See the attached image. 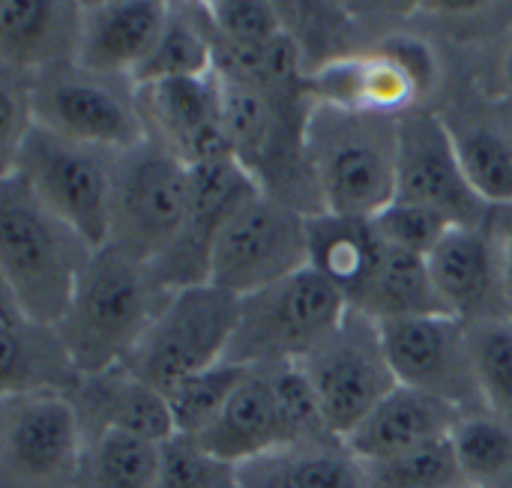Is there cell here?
Returning <instances> with one entry per match:
<instances>
[{"instance_id": "obj_26", "label": "cell", "mask_w": 512, "mask_h": 488, "mask_svg": "<svg viewBox=\"0 0 512 488\" xmlns=\"http://www.w3.org/2000/svg\"><path fill=\"white\" fill-rule=\"evenodd\" d=\"M243 488H363L366 468L348 453L327 450H282L237 468Z\"/></svg>"}, {"instance_id": "obj_1", "label": "cell", "mask_w": 512, "mask_h": 488, "mask_svg": "<svg viewBox=\"0 0 512 488\" xmlns=\"http://www.w3.org/2000/svg\"><path fill=\"white\" fill-rule=\"evenodd\" d=\"M168 297L171 291L141 261L114 246L93 252L63 321L54 327L81 378L126 366Z\"/></svg>"}, {"instance_id": "obj_33", "label": "cell", "mask_w": 512, "mask_h": 488, "mask_svg": "<svg viewBox=\"0 0 512 488\" xmlns=\"http://www.w3.org/2000/svg\"><path fill=\"white\" fill-rule=\"evenodd\" d=\"M366 483L372 488H474L456 459L450 438L432 441L399 459L369 465Z\"/></svg>"}, {"instance_id": "obj_11", "label": "cell", "mask_w": 512, "mask_h": 488, "mask_svg": "<svg viewBox=\"0 0 512 488\" xmlns=\"http://www.w3.org/2000/svg\"><path fill=\"white\" fill-rule=\"evenodd\" d=\"M399 153H396V198L444 213L456 228H486L489 204L471 189L453 129L423 108H408L396 117Z\"/></svg>"}, {"instance_id": "obj_21", "label": "cell", "mask_w": 512, "mask_h": 488, "mask_svg": "<svg viewBox=\"0 0 512 488\" xmlns=\"http://www.w3.org/2000/svg\"><path fill=\"white\" fill-rule=\"evenodd\" d=\"M81 3L66 0H3L0 63L30 75L75 63L81 42Z\"/></svg>"}, {"instance_id": "obj_24", "label": "cell", "mask_w": 512, "mask_h": 488, "mask_svg": "<svg viewBox=\"0 0 512 488\" xmlns=\"http://www.w3.org/2000/svg\"><path fill=\"white\" fill-rule=\"evenodd\" d=\"M81 393L84 402H93L96 408V420L102 426L99 432L114 429L153 444H168L171 438H177V426L165 393L138 381L123 366L99 378H87L81 384Z\"/></svg>"}, {"instance_id": "obj_3", "label": "cell", "mask_w": 512, "mask_h": 488, "mask_svg": "<svg viewBox=\"0 0 512 488\" xmlns=\"http://www.w3.org/2000/svg\"><path fill=\"white\" fill-rule=\"evenodd\" d=\"M93 249L15 174L0 177V291L36 324L57 327Z\"/></svg>"}, {"instance_id": "obj_2", "label": "cell", "mask_w": 512, "mask_h": 488, "mask_svg": "<svg viewBox=\"0 0 512 488\" xmlns=\"http://www.w3.org/2000/svg\"><path fill=\"white\" fill-rule=\"evenodd\" d=\"M396 153V117L330 102L309 108L303 159L318 192V213L378 216L396 198Z\"/></svg>"}, {"instance_id": "obj_9", "label": "cell", "mask_w": 512, "mask_h": 488, "mask_svg": "<svg viewBox=\"0 0 512 488\" xmlns=\"http://www.w3.org/2000/svg\"><path fill=\"white\" fill-rule=\"evenodd\" d=\"M33 117L42 129L105 153H123L150 138L141 99L120 90V78H99L75 63L30 81Z\"/></svg>"}, {"instance_id": "obj_13", "label": "cell", "mask_w": 512, "mask_h": 488, "mask_svg": "<svg viewBox=\"0 0 512 488\" xmlns=\"http://www.w3.org/2000/svg\"><path fill=\"white\" fill-rule=\"evenodd\" d=\"M381 342L402 387L423 390L471 414L480 402L468 324L453 315L381 321Z\"/></svg>"}, {"instance_id": "obj_16", "label": "cell", "mask_w": 512, "mask_h": 488, "mask_svg": "<svg viewBox=\"0 0 512 488\" xmlns=\"http://www.w3.org/2000/svg\"><path fill=\"white\" fill-rule=\"evenodd\" d=\"M429 270L453 318L507 321L504 240H495L489 225L453 228L429 255Z\"/></svg>"}, {"instance_id": "obj_25", "label": "cell", "mask_w": 512, "mask_h": 488, "mask_svg": "<svg viewBox=\"0 0 512 488\" xmlns=\"http://www.w3.org/2000/svg\"><path fill=\"white\" fill-rule=\"evenodd\" d=\"M354 312H363L369 318L381 321H399V318H426V315H450L429 270V258L387 246L381 267L354 306Z\"/></svg>"}, {"instance_id": "obj_12", "label": "cell", "mask_w": 512, "mask_h": 488, "mask_svg": "<svg viewBox=\"0 0 512 488\" xmlns=\"http://www.w3.org/2000/svg\"><path fill=\"white\" fill-rule=\"evenodd\" d=\"M81 414L63 393L3 396V474L18 488H57L81 468Z\"/></svg>"}, {"instance_id": "obj_5", "label": "cell", "mask_w": 512, "mask_h": 488, "mask_svg": "<svg viewBox=\"0 0 512 488\" xmlns=\"http://www.w3.org/2000/svg\"><path fill=\"white\" fill-rule=\"evenodd\" d=\"M192 195V168L159 138L114 153L111 162V243L144 267L177 240Z\"/></svg>"}, {"instance_id": "obj_18", "label": "cell", "mask_w": 512, "mask_h": 488, "mask_svg": "<svg viewBox=\"0 0 512 488\" xmlns=\"http://www.w3.org/2000/svg\"><path fill=\"white\" fill-rule=\"evenodd\" d=\"M462 411L414 387H396L381 405L342 441V450L363 468L399 459L432 441L450 438Z\"/></svg>"}, {"instance_id": "obj_14", "label": "cell", "mask_w": 512, "mask_h": 488, "mask_svg": "<svg viewBox=\"0 0 512 488\" xmlns=\"http://www.w3.org/2000/svg\"><path fill=\"white\" fill-rule=\"evenodd\" d=\"M258 192H264V186L237 159L195 165L186 222L168 252L150 264L153 279L165 291L210 285V255L222 225Z\"/></svg>"}, {"instance_id": "obj_32", "label": "cell", "mask_w": 512, "mask_h": 488, "mask_svg": "<svg viewBox=\"0 0 512 488\" xmlns=\"http://www.w3.org/2000/svg\"><path fill=\"white\" fill-rule=\"evenodd\" d=\"M456 153L471 189L492 207H512V144L489 126H468L453 132Z\"/></svg>"}, {"instance_id": "obj_30", "label": "cell", "mask_w": 512, "mask_h": 488, "mask_svg": "<svg viewBox=\"0 0 512 488\" xmlns=\"http://www.w3.org/2000/svg\"><path fill=\"white\" fill-rule=\"evenodd\" d=\"M249 366L237 363H219L201 375L186 378L177 384L165 399L171 405V417L177 426V435L183 438H198L231 402V396L240 390V384L249 378Z\"/></svg>"}, {"instance_id": "obj_22", "label": "cell", "mask_w": 512, "mask_h": 488, "mask_svg": "<svg viewBox=\"0 0 512 488\" xmlns=\"http://www.w3.org/2000/svg\"><path fill=\"white\" fill-rule=\"evenodd\" d=\"M309 267L324 276L354 309L372 285L387 243L375 231L372 219L312 213L306 219Z\"/></svg>"}, {"instance_id": "obj_20", "label": "cell", "mask_w": 512, "mask_h": 488, "mask_svg": "<svg viewBox=\"0 0 512 488\" xmlns=\"http://www.w3.org/2000/svg\"><path fill=\"white\" fill-rule=\"evenodd\" d=\"M192 441L204 456L225 468H240L264 456L291 450L267 372L252 369L225 405V411Z\"/></svg>"}, {"instance_id": "obj_31", "label": "cell", "mask_w": 512, "mask_h": 488, "mask_svg": "<svg viewBox=\"0 0 512 488\" xmlns=\"http://www.w3.org/2000/svg\"><path fill=\"white\" fill-rule=\"evenodd\" d=\"M273 384L279 414L291 441V450H327V444H339L330 432L324 411L315 399V390L306 378V372L297 363H279V366H261Z\"/></svg>"}, {"instance_id": "obj_40", "label": "cell", "mask_w": 512, "mask_h": 488, "mask_svg": "<svg viewBox=\"0 0 512 488\" xmlns=\"http://www.w3.org/2000/svg\"><path fill=\"white\" fill-rule=\"evenodd\" d=\"M504 84H507V90L512 93V45L510 51H507V57H504Z\"/></svg>"}, {"instance_id": "obj_4", "label": "cell", "mask_w": 512, "mask_h": 488, "mask_svg": "<svg viewBox=\"0 0 512 488\" xmlns=\"http://www.w3.org/2000/svg\"><path fill=\"white\" fill-rule=\"evenodd\" d=\"M348 300L312 267L240 300L225 363L261 369L306 360L348 318Z\"/></svg>"}, {"instance_id": "obj_23", "label": "cell", "mask_w": 512, "mask_h": 488, "mask_svg": "<svg viewBox=\"0 0 512 488\" xmlns=\"http://www.w3.org/2000/svg\"><path fill=\"white\" fill-rule=\"evenodd\" d=\"M222 81V120L234 150V159L249 168L258 183L264 180V165H270L276 147L288 126V114H297L300 96H276L258 84L219 75Z\"/></svg>"}, {"instance_id": "obj_8", "label": "cell", "mask_w": 512, "mask_h": 488, "mask_svg": "<svg viewBox=\"0 0 512 488\" xmlns=\"http://www.w3.org/2000/svg\"><path fill=\"white\" fill-rule=\"evenodd\" d=\"M306 210L273 192L249 198L219 231L210 255V285L249 297L309 267Z\"/></svg>"}, {"instance_id": "obj_6", "label": "cell", "mask_w": 512, "mask_h": 488, "mask_svg": "<svg viewBox=\"0 0 512 488\" xmlns=\"http://www.w3.org/2000/svg\"><path fill=\"white\" fill-rule=\"evenodd\" d=\"M237 321L240 297L216 285L171 291L123 369L168 396L186 378L225 363Z\"/></svg>"}, {"instance_id": "obj_10", "label": "cell", "mask_w": 512, "mask_h": 488, "mask_svg": "<svg viewBox=\"0 0 512 488\" xmlns=\"http://www.w3.org/2000/svg\"><path fill=\"white\" fill-rule=\"evenodd\" d=\"M324 411V420L342 444L387 393L399 387L375 318L348 312L342 327L297 363Z\"/></svg>"}, {"instance_id": "obj_19", "label": "cell", "mask_w": 512, "mask_h": 488, "mask_svg": "<svg viewBox=\"0 0 512 488\" xmlns=\"http://www.w3.org/2000/svg\"><path fill=\"white\" fill-rule=\"evenodd\" d=\"M84 378L75 369L60 333L30 321L0 291V390L3 396L81 390Z\"/></svg>"}, {"instance_id": "obj_34", "label": "cell", "mask_w": 512, "mask_h": 488, "mask_svg": "<svg viewBox=\"0 0 512 488\" xmlns=\"http://www.w3.org/2000/svg\"><path fill=\"white\" fill-rule=\"evenodd\" d=\"M468 342L486 411L512 420V324L474 321L468 324Z\"/></svg>"}, {"instance_id": "obj_17", "label": "cell", "mask_w": 512, "mask_h": 488, "mask_svg": "<svg viewBox=\"0 0 512 488\" xmlns=\"http://www.w3.org/2000/svg\"><path fill=\"white\" fill-rule=\"evenodd\" d=\"M81 42L75 66L132 84L138 66L162 39L171 9L162 0H99L81 3Z\"/></svg>"}, {"instance_id": "obj_28", "label": "cell", "mask_w": 512, "mask_h": 488, "mask_svg": "<svg viewBox=\"0 0 512 488\" xmlns=\"http://www.w3.org/2000/svg\"><path fill=\"white\" fill-rule=\"evenodd\" d=\"M216 69L213 39L204 18H183L171 9L168 27L150 57L132 75V87H153L174 78H201Z\"/></svg>"}, {"instance_id": "obj_39", "label": "cell", "mask_w": 512, "mask_h": 488, "mask_svg": "<svg viewBox=\"0 0 512 488\" xmlns=\"http://www.w3.org/2000/svg\"><path fill=\"white\" fill-rule=\"evenodd\" d=\"M504 276H507V321L512 324V225L504 237Z\"/></svg>"}, {"instance_id": "obj_38", "label": "cell", "mask_w": 512, "mask_h": 488, "mask_svg": "<svg viewBox=\"0 0 512 488\" xmlns=\"http://www.w3.org/2000/svg\"><path fill=\"white\" fill-rule=\"evenodd\" d=\"M216 468H225L204 456L192 438H171L162 444V477L159 488H210Z\"/></svg>"}, {"instance_id": "obj_27", "label": "cell", "mask_w": 512, "mask_h": 488, "mask_svg": "<svg viewBox=\"0 0 512 488\" xmlns=\"http://www.w3.org/2000/svg\"><path fill=\"white\" fill-rule=\"evenodd\" d=\"M450 441L471 486L512 488V420L495 411L462 414Z\"/></svg>"}, {"instance_id": "obj_36", "label": "cell", "mask_w": 512, "mask_h": 488, "mask_svg": "<svg viewBox=\"0 0 512 488\" xmlns=\"http://www.w3.org/2000/svg\"><path fill=\"white\" fill-rule=\"evenodd\" d=\"M372 222L387 246H396L423 258H429L435 246L456 228L444 213L420 207V204H408V201L387 204L378 216H372Z\"/></svg>"}, {"instance_id": "obj_37", "label": "cell", "mask_w": 512, "mask_h": 488, "mask_svg": "<svg viewBox=\"0 0 512 488\" xmlns=\"http://www.w3.org/2000/svg\"><path fill=\"white\" fill-rule=\"evenodd\" d=\"M33 126H36V117H33V96H30L27 75L3 69V78H0V159H3V171L12 168L15 153Z\"/></svg>"}, {"instance_id": "obj_35", "label": "cell", "mask_w": 512, "mask_h": 488, "mask_svg": "<svg viewBox=\"0 0 512 488\" xmlns=\"http://www.w3.org/2000/svg\"><path fill=\"white\" fill-rule=\"evenodd\" d=\"M201 12L216 39L240 48H264L288 33L279 6L267 0H210Z\"/></svg>"}, {"instance_id": "obj_7", "label": "cell", "mask_w": 512, "mask_h": 488, "mask_svg": "<svg viewBox=\"0 0 512 488\" xmlns=\"http://www.w3.org/2000/svg\"><path fill=\"white\" fill-rule=\"evenodd\" d=\"M111 162L114 153L75 144L36 123L3 174L21 177L45 210L99 252L111 243Z\"/></svg>"}, {"instance_id": "obj_15", "label": "cell", "mask_w": 512, "mask_h": 488, "mask_svg": "<svg viewBox=\"0 0 512 488\" xmlns=\"http://www.w3.org/2000/svg\"><path fill=\"white\" fill-rule=\"evenodd\" d=\"M141 111L153 138L189 168L234 159L222 120V81L213 69L201 78H174L141 87Z\"/></svg>"}, {"instance_id": "obj_29", "label": "cell", "mask_w": 512, "mask_h": 488, "mask_svg": "<svg viewBox=\"0 0 512 488\" xmlns=\"http://www.w3.org/2000/svg\"><path fill=\"white\" fill-rule=\"evenodd\" d=\"M162 477V444L126 435L99 432L90 453L93 488H159Z\"/></svg>"}]
</instances>
